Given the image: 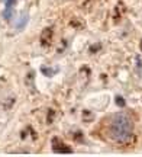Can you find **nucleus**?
Here are the masks:
<instances>
[{
	"label": "nucleus",
	"instance_id": "obj_11",
	"mask_svg": "<svg viewBox=\"0 0 142 157\" xmlns=\"http://www.w3.org/2000/svg\"><path fill=\"white\" fill-rule=\"evenodd\" d=\"M115 101H116V105H118V106H120V108H123L126 105L125 99H123L122 96H116V98H115Z\"/></svg>",
	"mask_w": 142,
	"mask_h": 157
},
{
	"label": "nucleus",
	"instance_id": "obj_12",
	"mask_svg": "<svg viewBox=\"0 0 142 157\" xmlns=\"http://www.w3.org/2000/svg\"><path fill=\"white\" fill-rule=\"evenodd\" d=\"M54 118H55V111H52V109H49V111H48V119H46V122H48V124H51Z\"/></svg>",
	"mask_w": 142,
	"mask_h": 157
},
{
	"label": "nucleus",
	"instance_id": "obj_5",
	"mask_svg": "<svg viewBox=\"0 0 142 157\" xmlns=\"http://www.w3.org/2000/svg\"><path fill=\"white\" fill-rule=\"evenodd\" d=\"M25 83H26V87H28L31 92H36V90H35V73L34 71H29V73L26 74Z\"/></svg>",
	"mask_w": 142,
	"mask_h": 157
},
{
	"label": "nucleus",
	"instance_id": "obj_4",
	"mask_svg": "<svg viewBox=\"0 0 142 157\" xmlns=\"http://www.w3.org/2000/svg\"><path fill=\"white\" fill-rule=\"evenodd\" d=\"M125 12H126V6L123 5L122 2H119V3L116 5V7H115V10H113V19H115V22H119L120 19L123 17Z\"/></svg>",
	"mask_w": 142,
	"mask_h": 157
},
{
	"label": "nucleus",
	"instance_id": "obj_10",
	"mask_svg": "<svg viewBox=\"0 0 142 157\" xmlns=\"http://www.w3.org/2000/svg\"><path fill=\"white\" fill-rule=\"evenodd\" d=\"M74 141H77V143H83L84 138H83V132L81 131H77V132H74Z\"/></svg>",
	"mask_w": 142,
	"mask_h": 157
},
{
	"label": "nucleus",
	"instance_id": "obj_14",
	"mask_svg": "<svg viewBox=\"0 0 142 157\" xmlns=\"http://www.w3.org/2000/svg\"><path fill=\"white\" fill-rule=\"evenodd\" d=\"M100 48H102V45H100V44L93 45V47H90V52H93V54H94V52H96L97 50H100Z\"/></svg>",
	"mask_w": 142,
	"mask_h": 157
},
{
	"label": "nucleus",
	"instance_id": "obj_9",
	"mask_svg": "<svg viewBox=\"0 0 142 157\" xmlns=\"http://www.w3.org/2000/svg\"><path fill=\"white\" fill-rule=\"evenodd\" d=\"M93 119H94V115L90 111H83V121H93Z\"/></svg>",
	"mask_w": 142,
	"mask_h": 157
},
{
	"label": "nucleus",
	"instance_id": "obj_15",
	"mask_svg": "<svg viewBox=\"0 0 142 157\" xmlns=\"http://www.w3.org/2000/svg\"><path fill=\"white\" fill-rule=\"evenodd\" d=\"M139 48H141V51H142V39H141V42H139Z\"/></svg>",
	"mask_w": 142,
	"mask_h": 157
},
{
	"label": "nucleus",
	"instance_id": "obj_2",
	"mask_svg": "<svg viewBox=\"0 0 142 157\" xmlns=\"http://www.w3.org/2000/svg\"><path fill=\"white\" fill-rule=\"evenodd\" d=\"M51 146L54 153H60V154H71L73 153V148L70 146H67L65 143H63L58 137H54L51 140Z\"/></svg>",
	"mask_w": 142,
	"mask_h": 157
},
{
	"label": "nucleus",
	"instance_id": "obj_8",
	"mask_svg": "<svg viewBox=\"0 0 142 157\" xmlns=\"http://www.w3.org/2000/svg\"><path fill=\"white\" fill-rule=\"evenodd\" d=\"M26 23H28V15L25 13L22 17H20V22H17V25H16V29L17 31H22L25 26H26Z\"/></svg>",
	"mask_w": 142,
	"mask_h": 157
},
{
	"label": "nucleus",
	"instance_id": "obj_3",
	"mask_svg": "<svg viewBox=\"0 0 142 157\" xmlns=\"http://www.w3.org/2000/svg\"><path fill=\"white\" fill-rule=\"evenodd\" d=\"M52 39H54V28L52 26H46L42 32H41V38H39V42H41V47H49L52 44Z\"/></svg>",
	"mask_w": 142,
	"mask_h": 157
},
{
	"label": "nucleus",
	"instance_id": "obj_1",
	"mask_svg": "<svg viewBox=\"0 0 142 157\" xmlns=\"http://www.w3.org/2000/svg\"><path fill=\"white\" fill-rule=\"evenodd\" d=\"M106 135L109 141L118 146H131L135 141L133 119L128 112H118L109 119L106 127Z\"/></svg>",
	"mask_w": 142,
	"mask_h": 157
},
{
	"label": "nucleus",
	"instance_id": "obj_6",
	"mask_svg": "<svg viewBox=\"0 0 142 157\" xmlns=\"http://www.w3.org/2000/svg\"><path fill=\"white\" fill-rule=\"evenodd\" d=\"M13 12H15V7H6L5 12H3V19L6 22H10L12 17H13Z\"/></svg>",
	"mask_w": 142,
	"mask_h": 157
},
{
	"label": "nucleus",
	"instance_id": "obj_13",
	"mask_svg": "<svg viewBox=\"0 0 142 157\" xmlns=\"http://www.w3.org/2000/svg\"><path fill=\"white\" fill-rule=\"evenodd\" d=\"M16 0H6V7H15Z\"/></svg>",
	"mask_w": 142,
	"mask_h": 157
},
{
	"label": "nucleus",
	"instance_id": "obj_7",
	"mask_svg": "<svg viewBox=\"0 0 142 157\" xmlns=\"http://www.w3.org/2000/svg\"><path fill=\"white\" fill-rule=\"evenodd\" d=\"M41 73L44 74V76H46V77H52L54 74L57 73V70H54V68H49V67H46V66H44V67H41Z\"/></svg>",
	"mask_w": 142,
	"mask_h": 157
}]
</instances>
